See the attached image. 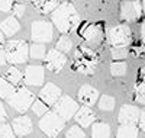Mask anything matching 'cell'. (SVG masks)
I'll list each match as a JSON object with an SVG mask.
<instances>
[{"mask_svg": "<svg viewBox=\"0 0 145 138\" xmlns=\"http://www.w3.org/2000/svg\"><path fill=\"white\" fill-rule=\"evenodd\" d=\"M12 128H13L15 135L18 137H26L32 132V119L26 115L16 116L12 121Z\"/></svg>", "mask_w": 145, "mask_h": 138, "instance_id": "14", "label": "cell"}, {"mask_svg": "<svg viewBox=\"0 0 145 138\" xmlns=\"http://www.w3.org/2000/svg\"><path fill=\"white\" fill-rule=\"evenodd\" d=\"M142 7H144V13H145V2H142Z\"/></svg>", "mask_w": 145, "mask_h": 138, "instance_id": "42", "label": "cell"}, {"mask_svg": "<svg viewBox=\"0 0 145 138\" xmlns=\"http://www.w3.org/2000/svg\"><path fill=\"white\" fill-rule=\"evenodd\" d=\"M15 92L13 84H10L5 77H0V97L2 99H9L12 96V93Z\"/></svg>", "mask_w": 145, "mask_h": 138, "instance_id": "23", "label": "cell"}, {"mask_svg": "<svg viewBox=\"0 0 145 138\" xmlns=\"http://www.w3.org/2000/svg\"><path fill=\"white\" fill-rule=\"evenodd\" d=\"M19 29H20V23L15 16H10V18L5 19L2 23H0V31H2L3 35H6V36L15 35Z\"/></svg>", "mask_w": 145, "mask_h": 138, "instance_id": "18", "label": "cell"}, {"mask_svg": "<svg viewBox=\"0 0 145 138\" xmlns=\"http://www.w3.org/2000/svg\"><path fill=\"white\" fill-rule=\"evenodd\" d=\"M110 137V127L106 122H96L91 128V138H109Z\"/></svg>", "mask_w": 145, "mask_h": 138, "instance_id": "19", "label": "cell"}, {"mask_svg": "<svg viewBox=\"0 0 145 138\" xmlns=\"http://www.w3.org/2000/svg\"><path fill=\"white\" fill-rule=\"evenodd\" d=\"M32 41L36 44H50L54 38L52 23L48 20H35L31 29Z\"/></svg>", "mask_w": 145, "mask_h": 138, "instance_id": "6", "label": "cell"}, {"mask_svg": "<svg viewBox=\"0 0 145 138\" xmlns=\"http://www.w3.org/2000/svg\"><path fill=\"white\" fill-rule=\"evenodd\" d=\"M65 62H67V57L63 54V53H59L58 49H50V51L46 53V57L44 60V64L48 70H51L54 73H59L63 70V67L65 66Z\"/></svg>", "mask_w": 145, "mask_h": 138, "instance_id": "9", "label": "cell"}, {"mask_svg": "<svg viewBox=\"0 0 145 138\" xmlns=\"http://www.w3.org/2000/svg\"><path fill=\"white\" fill-rule=\"evenodd\" d=\"M116 138H138L137 125H120L116 132Z\"/></svg>", "mask_w": 145, "mask_h": 138, "instance_id": "20", "label": "cell"}, {"mask_svg": "<svg viewBox=\"0 0 145 138\" xmlns=\"http://www.w3.org/2000/svg\"><path fill=\"white\" fill-rule=\"evenodd\" d=\"M141 38H142V41L145 42V20L141 23Z\"/></svg>", "mask_w": 145, "mask_h": 138, "instance_id": "39", "label": "cell"}, {"mask_svg": "<svg viewBox=\"0 0 145 138\" xmlns=\"http://www.w3.org/2000/svg\"><path fill=\"white\" fill-rule=\"evenodd\" d=\"M12 13H13L15 18L23 16V13H25V5H23V3H15L13 9H12Z\"/></svg>", "mask_w": 145, "mask_h": 138, "instance_id": "33", "label": "cell"}, {"mask_svg": "<svg viewBox=\"0 0 145 138\" xmlns=\"http://www.w3.org/2000/svg\"><path fill=\"white\" fill-rule=\"evenodd\" d=\"M50 109V106H46L42 100H39V99H36L35 100V103L32 105V110H33V114L35 115H38V116H44L45 114H48V110Z\"/></svg>", "mask_w": 145, "mask_h": 138, "instance_id": "29", "label": "cell"}, {"mask_svg": "<svg viewBox=\"0 0 145 138\" xmlns=\"http://www.w3.org/2000/svg\"><path fill=\"white\" fill-rule=\"evenodd\" d=\"M139 77H141V81H145V67L141 68V71H139Z\"/></svg>", "mask_w": 145, "mask_h": 138, "instance_id": "40", "label": "cell"}, {"mask_svg": "<svg viewBox=\"0 0 145 138\" xmlns=\"http://www.w3.org/2000/svg\"><path fill=\"white\" fill-rule=\"evenodd\" d=\"M7 103L16 109L19 114H25V112L32 108V105L35 103V96L31 90H28L26 87H18L15 89V92L12 93V96L7 99Z\"/></svg>", "mask_w": 145, "mask_h": 138, "instance_id": "3", "label": "cell"}, {"mask_svg": "<svg viewBox=\"0 0 145 138\" xmlns=\"http://www.w3.org/2000/svg\"><path fill=\"white\" fill-rule=\"evenodd\" d=\"M107 42L112 48H128L132 42V31L126 25H116L107 31Z\"/></svg>", "mask_w": 145, "mask_h": 138, "instance_id": "4", "label": "cell"}, {"mask_svg": "<svg viewBox=\"0 0 145 138\" xmlns=\"http://www.w3.org/2000/svg\"><path fill=\"white\" fill-rule=\"evenodd\" d=\"M78 109L80 108H78L77 102H74L70 96H61V99H59L57 102V105L54 106V112L58 114L64 121H68L72 116H76Z\"/></svg>", "mask_w": 145, "mask_h": 138, "instance_id": "7", "label": "cell"}, {"mask_svg": "<svg viewBox=\"0 0 145 138\" xmlns=\"http://www.w3.org/2000/svg\"><path fill=\"white\" fill-rule=\"evenodd\" d=\"M134 97H135V102H138L141 105H145V81H138L135 84Z\"/></svg>", "mask_w": 145, "mask_h": 138, "instance_id": "25", "label": "cell"}, {"mask_svg": "<svg viewBox=\"0 0 145 138\" xmlns=\"http://www.w3.org/2000/svg\"><path fill=\"white\" fill-rule=\"evenodd\" d=\"M74 70H77L78 73L81 74H87V76H90V74L94 73V66L90 64V62H86V61H78L74 64Z\"/></svg>", "mask_w": 145, "mask_h": 138, "instance_id": "27", "label": "cell"}, {"mask_svg": "<svg viewBox=\"0 0 145 138\" xmlns=\"http://www.w3.org/2000/svg\"><path fill=\"white\" fill-rule=\"evenodd\" d=\"M51 20L58 28L59 32L67 34V32L72 31L78 25L80 16H78V12L74 9V6L64 2V3L59 5V7L57 10L52 12Z\"/></svg>", "mask_w": 145, "mask_h": 138, "instance_id": "1", "label": "cell"}, {"mask_svg": "<svg viewBox=\"0 0 145 138\" xmlns=\"http://www.w3.org/2000/svg\"><path fill=\"white\" fill-rule=\"evenodd\" d=\"M126 64L123 61H113L110 64V73L113 76H123L126 73Z\"/></svg>", "mask_w": 145, "mask_h": 138, "instance_id": "28", "label": "cell"}, {"mask_svg": "<svg viewBox=\"0 0 145 138\" xmlns=\"http://www.w3.org/2000/svg\"><path fill=\"white\" fill-rule=\"evenodd\" d=\"M78 100L84 106H93L99 102V92L90 84H84L78 89Z\"/></svg>", "mask_w": 145, "mask_h": 138, "instance_id": "13", "label": "cell"}, {"mask_svg": "<svg viewBox=\"0 0 145 138\" xmlns=\"http://www.w3.org/2000/svg\"><path fill=\"white\" fill-rule=\"evenodd\" d=\"M57 49L59 53H68L70 49L72 48V41L68 38V36H65V35H63V36H59V38L57 39Z\"/></svg>", "mask_w": 145, "mask_h": 138, "instance_id": "24", "label": "cell"}, {"mask_svg": "<svg viewBox=\"0 0 145 138\" xmlns=\"http://www.w3.org/2000/svg\"><path fill=\"white\" fill-rule=\"evenodd\" d=\"M76 121L78 125H81L83 128H87L96 121V114L93 112V109H90L89 106H83L78 109V112L76 114Z\"/></svg>", "mask_w": 145, "mask_h": 138, "instance_id": "16", "label": "cell"}, {"mask_svg": "<svg viewBox=\"0 0 145 138\" xmlns=\"http://www.w3.org/2000/svg\"><path fill=\"white\" fill-rule=\"evenodd\" d=\"M61 99V89L58 86H55L54 83H46L42 90L39 92V100L46 105V106H55L57 102Z\"/></svg>", "mask_w": 145, "mask_h": 138, "instance_id": "10", "label": "cell"}, {"mask_svg": "<svg viewBox=\"0 0 145 138\" xmlns=\"http://www.w3.org/2000/svg\"><path fill=\"white\" fill-rule=\"evenodd\" d=\"M0 138H15V132L12 125L9 124H0Z\"/></svg>", "mask_w": 145, "mask_h": 138, "instance_id": "30", "label": "cell"}, {"mask_svg": "<svg viewBox=\"0 0 145 138\" xmlns=\"http://www.w3.org/2000/svg\"><path fill=\"white\" fill-rule=\"evenodd\" d=\"M142 3L141 2H123L120 5V18L126 22H137L142 16Z\"/></svg>", "mask_w": 145, "mask_h": 138, "instance_id": "8", "label": "cell"}, {"mask_svg": "<svg viewBox=\"0 0 145 138\" xmlns=\"http://www.w3.org/2000/svg\"><path fill=\"white\" fill-rule=\"evenodd\" d=\"M112 58L115 61H119V60H123L128 57V48H112Z\"/></svg>", "mask_w": 145, "mask_h": 138, "instance_id": "32", "label": "cell"}, {"mask_svg": "<svg viewBox=\"0 0 145 138\" xmlns=\"http://www.w3.org/2000/svg\"><path fill=\"white\" fill-rule=\"evenodd\" d=\"M6 118H7V115H6L5 106H3V103H2V102H0V124H5Z\"/></svg>", "mask_w": 145, "mask_h": 138, "instance_id": "37", "label": "cell"}, {"mask_svg": "<svg viewBox=\"0 0 145 138\" xmlns=\"http://www.w3.org/2000/svg\"><path fill=\"white\" fill-rule=\"evenodd\" d=\"M97 105L102 110H112L115 108V99L109 95H103V96H100Z\"/></svg>", "mask_w": 145, "mask_h": 138, "instance_id": "26", "label": "cell"}, {"mask_svg": "<svg viewBox=\"0 0 145 138\" xmlns=\"http://www.w3.org/2000/svg\"><path fill=\"white\" fill-rule=\"evenodd\" d=\"M5 51L10 64H23L29 57L28 44L23 39H10L5 45Z\"/></svg>", "mask_w": 145, "mask_h": 138, "instance_id": "2", "label": "cell"}, {"mask_svg": "<svg viewBox=\"0 0 145 138\" xmlns=\"http://www.w3.org/2000/svg\"><path fill=\"white\" fill-rule=\"evenodd\" d=\"M6 62H7L6 51H5V49H0V66H5Z\"/></svg>", "mask_w": 145, "mask_h": 138, "instance_id": "38", "label": "cell"}, {"mask_svg": "<svg viewBox=\"0 0 145 138\" xmlns=\"http://www.w3.org/2000/svg\"><path fill=\"white\" fill-rule=\"evenodd\" d=\"M46 54V49H45V45L44 44H32L29 47V57L33 58V60H45V55Z\"/></svg>", "mask_w": 145, "mask_h": 138, "instance_id": "22", "label": "cell"}, {"mask_svg": "<svg viewBox=\"0 0 145 138\" xmlns=\"http://www.w3.org/2000/svg\"><path fill=\"white\" fill-rule=\"evenodd\" d=\"M67 138H86V134H84V131L78 127V125H74V127H71L67 134H65Z\"/></svg>", "mask_w": 145, "mask_h": 138, "instance_id": "31", "label": "cell"}, {"mask_svg": "<svg viewBox=\"0 0 145 138\" xmlns=\"http://www.w3.org/2000/svg\"><path fill=\"white\" fill-rule=\"evenodd\" d=\"M59 5L61 3L55 2V0H50V2H45V0H36V2H32V6L35 7V10L38 12V13H41V15H48V13L52 15V12L57 10L59 7Z\"/></svg>", "mask_w": 145, "mask_h": 138, "instance_id": "17", "label": "cell"}, {"mask_svg": "<svg viewBox=\"0 0 145 138\" xmlns=\"http://www.w3.org/2000/svg\"><path fill=\"white\" fill-rule=\"evenodd\" d=\"M23 83L26 86H41L44 83V67L28 66L23 73Z\"/></svg>", "mask_w": 145, "mask_h": 138, "instance_id": "12", "label": "cell"}, {"mask_svg": "<svg viewBox=\"0 0 145 138\" xmlns=\"http://www.w3.org/2000/svg\"><path fill=\"white\" fill-rule=\"evenodd\" d=\"M3 44H5V35H3V32H0V49H2ZM5 45H6V44H5Z\"/></svg>", "mask_w": 145, "mask_h": 138, "instance_id": "41", "label": "cell"}, {"mask_svg": "<svg viewBox=\"0 0 145 138\" xmlns=\"http://www.w3.org/2000/svg\"><path fill=\"white\" fill-rule=\"evenodd\" d=\"M3 77H5L10 84H19V83L22 81V79H23L22 71L18 70L16 67H9V68L6 70V73H5Z\"/></svg>", "mask_w": 145, "mask_h": 138, "instance_id": "21", "label": "cell"}, {"mask_svg": "<svg viewBox=\"0 0 145 138\" xmlns=\"http://www.w3.org/2000/svg\"><path fill=\"white\" fill-rule=\"evenodd\" d=\"M139 129L141 131H145V109L141 110V116H139Z\"/></svg>", "mask_w": 145, "mask_h": 138, "instance_id": "36", "label": "cell"}, {"mask_svg": "<svg viewBox=\"0 0 145 138\" xmlns=\"http://www.w3.org/2000/svg\"><path fill=\"white\" fill-rule=\"evenodd\" d=\"M64 119L55 112H48L39 121V128L46 137H57L64 128Z\"/></svg>", "mask_w": 145, "mask_h": 138, "instance_id": "5", "label": "cell"}, {"mask_svg": "<svg viewBox=\"0 0 145 138\" xmlns=\"http://www.w3.org/2000/svg\"><path fill=\"white\" fill-rule=\"evenodd\" d=\"M141 110L134 105H123L119 110V122L122 125H135L139 122Z\"/></svg>", "mask_w": 145, "mask_h": 138, "instance_id": "11", "label": "cell"}, {"mask_svg": "<svg viewBox=\"0 0 145 138\" xmlns=\"http://www.w3.org/2000/svg\"><path fill=\"white\" fill-rule=\"evenodd\" d=\"M13 2L10 0H0V12H10L13 9Z\"/></svg>", "mask_w": 145, "mask_h": 138, "instance_id": "34", "label": "cell"}, {"mask_svg": "<svg viewBox=\"0 0 145 138\" xmlns=\"http://www.w3.org/2000/svg\"><path fill=\"white\" fill-rule=\"evenodd\" d=\"M131 54L134 55V57H142L145 54V48L144 47H135V48H132Z\"/></svg>", "mask_w": 145, "mask_h": 138, "instance_id": "35", "label": "cell"}, {"mask_svg": "<svg viewBox=\"0 0 145 138\" xmlns=\"http://www.w3.org/2000/svg\"><path fill=\"white\" fill-rule=\"evenodd\" d=\"M80 35L83 36V39L86 41L89 45H93V44H97L102 38V29L99 25H86Z\"/></svg>", "mask_w": 145, "mask_h": 138, "instance_id": "15", "label": "cell"}]
</instances>
